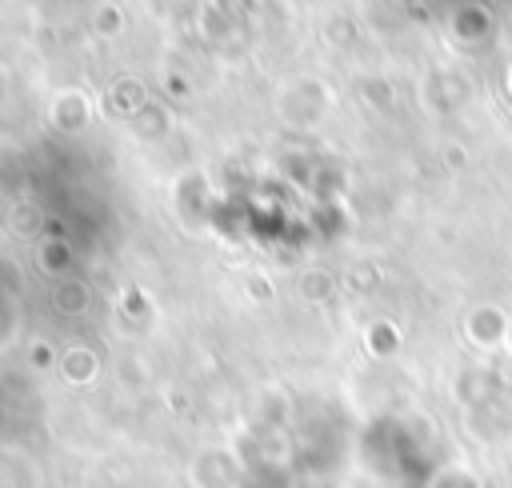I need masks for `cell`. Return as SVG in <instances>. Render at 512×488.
I'll list each match as a JSON object with an SVG mask.
<instances>
[]
</instances>
